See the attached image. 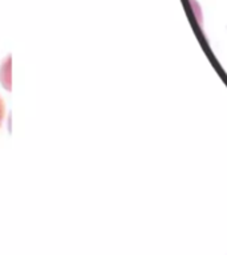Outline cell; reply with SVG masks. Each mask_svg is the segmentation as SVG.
Returning a JSON list of instances; mask_svg holds the SVG:
<instances>
[{"label": "cell", "instance_id": "obj_1", "mask_svg": "<svg viewBox=\"0 0 227 255\" xmlns=\"http://www.w3.org/2000/svg\"><path fill=\"white\" fill-rule=\"evenodd\" d=\"M4 115H5V107H4L3 100L0 97V127H1V123H3Z\"/></svg>", "mask_w": 227, "mask_h": 255}]
</instances>
